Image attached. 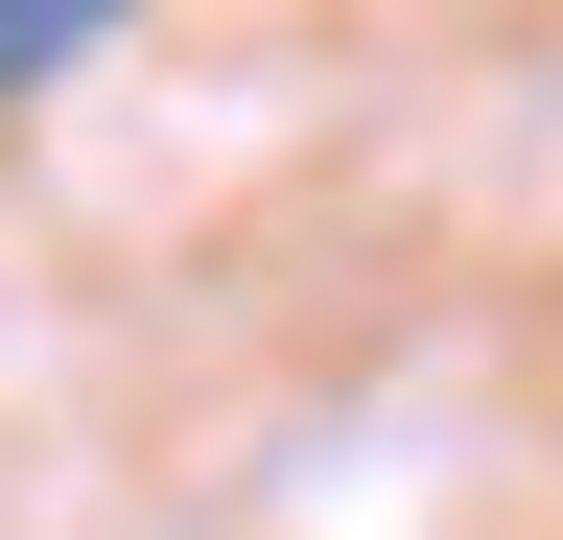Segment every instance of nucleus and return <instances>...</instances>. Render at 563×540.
Listing matches in <instances>:
<instances>
[{"instance_id":"obj_1","label":"nucleus","mask_w":563,"mask_h":540,"mask_svg":"<svg viewBox=\"0 0 563 540\" xmlns=\"http://www.w3.org/2000/svg\"><path fill=\"white\" fill-rule=\"evenodd\" d=\"M70 47H95L70 0H0V95H24V71H70Z\"/></svg>"}]
</instances>
